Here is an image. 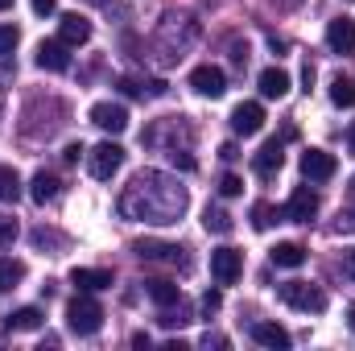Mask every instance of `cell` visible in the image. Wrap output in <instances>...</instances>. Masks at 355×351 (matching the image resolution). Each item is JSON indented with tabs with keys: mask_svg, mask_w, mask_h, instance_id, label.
I'll use <instances>...</instances> for the list:
<instances>
[{
	"mask_svg": "<svg viewBox=\"0 0 355 351\" xmlns=\"http://www.w3.org/2000/svg\"><path fill=\"white\" fill-rule=\"evenodd\" d=\"M186 207H190L186 186L162 170H141L128 182V190L120 194V215L141 219V223H157V228L178 223L186 215Z\"/></svg>",
	"mask_w": 355,
	"mask_h": 351,
	"instance_id": "1",
	"label": "cell"
},
{
	"mask_svg": "<svg viewBox=\"0 0 355 351\" xmlns=\"http://www.w3.org/2000/svg\"><path fill=\"white\" fill-rule=\"evenodd\" d=\"M277 298L297 314H322L327 310V293L310 281H285V285H277Z\"/></svg>",
	"mask_w": 355,
	"mask_h": 351,
	"instance_id": "2",
	"label": "cell"
},
{
	"mask_svg": "<svg viewBox=\"0 0 355 351\" xmlns=\"http://www.w3.org/2000/svg\"><path fill=\"white\" fill-rule=\"evenodd\" d=\"M67 327H71L75 335H95V331L103 327V306L79 289V298L67 306Z\"/></svg>",
	"mask_w": 355,
	"mask_h": 351,
	"instance_id": "3",
	"label": "cell"
},
{
	"mask_svg": "<svg viewBox=\"0 0 355 351\" xmlns=\"http://www.w3.org/2000/svg\"><path fill=\"white\" fill-rule=\"evenodd\" d=\"M137 257H141V261H149V264H174V268H190L186 248L166 244V240H141V244H137Z\"/></svg>",
	"mask_w": 355,
	"mask_h": 351,
	"instance_id": "4",
	"label": "cell"
},
{
	"mask_svg": "<svg viewBox=\"0 0 355 351\" xmlns=\"http://www.w3.org/2000/svg\"><path fill=\"white\" fill-rule=\"evenodd\" d=\"M87 166H91V178L107 182V178L124 166V149H120L116 141H103V145H95V149L87 153Z\"/></svg>",
	"mask_w": 355,
	"mask_h": 351,
	"instance_id": "5",
	"label": "cell"
},
{
	"mask_svg": "<svg viewBox=\"0 0 355 351\" xmlns=\"http://www.w3.org/2000/svg\"><path fill=\"white\" fill-rule=\"evenodd\" d=\"M240 273H244V252L240 248H215L211 252V277L219 285H236Z\"/></svg>",
	"mask_w": 355,
	"mask_h": 351,
	"instance_id": "6",
	"label": "cell"
},
{
	"mask_svg": "<svg viewBox=\"0 0 355 351\" xmlns=\"http://www.w3.org/2000/svg\"><path fill=\"white\" fill-rule=\"evenodd\" d=\"M289 223H314V215H318V194L310 190V186H297L293 194H289V203H285V211H281Z\"/></svg>",
	"mask_w": 355,
	"mask_h": 351,
	"instance_id": "7",
	"label": "cell"
},
{
	"mask_svg": "<svg viewBox=\"0 0 355 351\" xmlns=\"http://www.w3.org/2000/svg\"><path fill=\"white\" fill-rule=\"evenodd\" d=\"M302 174L310 178V182H331V178L339 174V162L327 149H306L302 153Z\"/></svg>",
	"mask_w": 355,
	"mask_h": 351,
	"instance_id": "8",
	"label": "cell"
},
{
	"mask_svg": "<svg viewBox=\"0 0 355 351\" xmlns=\"http://www.w3.org/2000/svg\"><path fill=\"white\" fill-rule=\"evenodd\" d=\"M190 87L198 91V95H207V99H219V95L227 91V75L207 62V67H194V71H190Z\"/></svg>",
	"mask_w": 355,
	"mask_h": 351,
	"instance_id": "9",
	"label": "cell"
},
{
	"mask_svg": "<svg viewBox=\"0 0 355 351\" xmlns=\"http://www.w3.org/2000/svg\"><path fill=\"white\" fill-rule=\"evenodd\" d=\"M265 128V108L257 103V99H248V103H240L236 112H232V132H240V137H257Z\"/></svg>",
	"mask_w": 355,
	"mask_h": 351,
	"instance_id": "10",
	"label": "cell"
},
{
	"mask_svg": "<svg viewBox=\"0 0 355 351\" xmlns=\"http://www.w3.org/2000/svg\"><path fill=\"white\" fill-rule=\"evenodd\" d=\"M58 42H67V46H87L91 42V21L79 17V12H62V17H58Z\"/></svg>",
	"mask_w": 355,
	"mask_h": 351,
	"instance_id": "11",
	"label": "cell"
},
{
	"mask_svg": "<svg viewBox=\"0 0 355 351\" xmlns=\"http://www.w3.org/2000/svg\"><path fill=\"white\" fill-rule=\"evenodd\" d=\"M91 124L103 128V132H124V128H128V112H124L120 103H107V99H103V103L91 108Z\"/></svg>",
	"mask_w": 355,
	"mask_h": 351,
	"instance_id": "12",
	"label": "cell"
},
{
	"mask_svg": "<svg viewBox=\"0 0 355 351\" xmlns=\"http://www.w3.org/2000/svg\"><path fill=\"white\" fill-rule=\"evenodd\" d=\"M327 46L335 54H355V21L352 17H335L327 25Z\"/></svg>",
	"mask_w": 355,
	"mask_h": 351,
	"instance_id": "13",
	"label": "cell"
},
{
	"mask_svg": "<svg viewBox=\"0 0 355 351\" xmlns=\"http://www.w3.org/2000/svg\"><path fill=\"white\" fill-rule=\"evenodd\" d=\"M67 50H71L67 42H42V46H37V67H42V71H54V75L71 71V54H67Z\"/></svg>",
	"mask_w": 355,
	"mask_h": 351,
	"instance_id": "14",
	"label": "cell"
},
{
	"mask_svg": "<svg viewBox=\"0 0 355 351\" xmlns=\"http://www.w3.org/2000/svg\"><path fill=\"white\" fill-rule=\"evenodd\" d=\"M281 166H285V145H281V141H265L261 153L252 157V170H257L261 178H272Z\"/></svg>",
	"mask_w": 355,
	"mask_h": 351,
	"instance_id": "15",
	"label": "cell"
},
{
	"mask_svg": "<svg viewBox=\"0 0 355 351\" xmlns=\"http://www.w3.org/2000/svg\"><path fill=\"white\" fill-rule=\"evenodd\" d=\"M116 87L124 91V95H132V99H162L166 95V83L162 79H132V75H124Z\"/></svg>",
	"mask_w": 355,
	"mask_h": 351,
	"instance_id": "16",
	"label": "cell"
},
{
	"mask_svg": "<svg viewBox=\"0 0 355 351\" xmlns=\"http://www.w3.org/2000/svg\"><path fill=\"white\" fill-rule=\"evenodd\" d=\"M252 339H257L261 348H272V351L289 348V331L277 327V323H252Z\"/></svg>",
	"mask_w": 355,
	"mask_h": 351,
	"instance_id": "17",
	"label": "cell"
},
{
	"mask_svg": "<svg viewBox=\"0 0 355 351\" xmlns=\"http://www.w3.org/2000/svg\"><path fill=\"white\" fill-rule=\"evenodd\" d=\"M71 285H79L83 293L112 289V273H107V268H75V273H71Z\"/></svg>",
	"mask_w": 355,
	"mask_h": 351,
	"instance_id": "18",
	"label": "cell"
},
{
	"mask_svg": "<svg viewBox=\"0 0 355 351\" xmlns=\"http://www.w3.org/2000/svg\"><path fill=\"white\" fill-rule=\"evenodd\" d=\"M261 95L265 99H285L289 95V75L281 67H265L261 71Z\"/></svg>",
	"mask_w": 355,
	"mask_h": 351,
	"instance_id": "19",
	"label": "cell"
},
{
	"mask_svg": "<svg viewBox=\"0 0 355 351\" xmlns=\"http://www.w3.org/2000/svg\"><path fill=\"white\" fill-rule=\"evenodd\" d=\"M145 293L157 302V310H162V306H174V302H182V285L166 281V277H153V281H145Z\"/></svg>",
	"mask_w": 355,
	"mask_h": 351,
	"instance_id": "20",
	"label": "cell"
},
{
	"mask_svg": "<svg viewBox=\"0 0 355 351\" xmlns=\"http://www.w3.org/2000/svg\"><path fill=\"white\" fill-rule=\"evenodd\" d=\"M268 257H272V264H277V268H302L310 252H306L302 244H293V240H285V244H277V248H272Z\"/></svg>",
	"mask_w": 355,
	"mask_h": 351,
	"instance_id": "21",
	"label": "cell"
},
{
	"mask_svg": "<svg viewBox=\"0 0 355 351\" xmlns=\"http://www.w3.org/2000/svg\"><path fill=\"white\" fill-rule=\"evenodd\" d=\"M42 318H46V314H42L37 306H21V310H12V314L4 318V327H8V331H37Z\"/></svg>",
	"mask_w": 355,
	"mask_h": 351,
	"instance_id": "22",
	"label": "cell"
},
{
	"mask_svg": "<svg viewBox=\"0 0 355 351\" xmlns=\"http://www.w3.org/2000/svg\"><path fill=\"white\" fill-rule=\"evenodd\" d=\"M25 281V261H12V257H0V293L17 289Z\"/></svg>",
	"mask_w": 355,
	"mask_h": 351,
	"instance_id": "23",
	"label": "cell"
},
{
	"mask_svg": "<svg viewBox=\"0 0 355 351\" xmlns=\"http://www.w3.org/2000/svg\"><path fill=\"white\" fill-rule=\"evenodd\" d=\"M29 194H33V203H50V198H58V178L54 174H33V182H29Z\"/></svg>",
	"mask_w": 355,
	"mask_h": 351,
	"instance_id": "24",
	"label": "cell"
},
{
	"mask_svg": "<svg viewBox=\"0 0 355 351\" xmlns=\"http://www.w3.org/2000/svg\"><path fill=\"white\" fill-rule=\"evenodd\" d=\"M202 228H207V232H215V236H227L236 223H232V215H227L223 207H207V211H202Z\"/></svg>",
	"mask_w": 355,
	"mask_h": 351,
	"instance_id": "25",
	"label": "cell"
},
{
	"mask_svg": "<svg viewBox=\"0 0 355 351\" xmlns=\"http://www.w3.org/2000/svg\"><path fill=\"white\" fill-rule=\"evenodd\" d=\"M17 194H21V178L12 166H0V203H17Z\"/></svg>",
	"mask_w": 355,
	"mask_h": 351,
	"instance_id": "26",
	"label": "cell"
},
{
	"mask_svg": "<svg viewBox=\"0 0 355 351\" xmlns=\"http://www.w3.org/2000/svg\"><path fill=\"white\" fill-rule=\"evenodd\" d=\"M331 99H335L339 108H355V83H352V79H343V75H339V79L331 83Z\"/></svg>",
	"mask_w": 355,
	"mask_h": 351,
	"instance_id": "27",
	"label": "cell"
},
{
	"mask_svg": "<svg viewBox=\"0 0 355 351\" xmlns=\"http://www.w3.org/2000/svg\"><path fill=\"white\" fill-rule=\"evenodd\" d=\"M157 323H162V327H186V323H190V310H186L182 302H174V306H162Z\"/></svg>",
	"mask_w": 355,
	"mask_h": 351,
	"instance_id": "28",
	"label": "cell"
},
{
	"mask_svg": "<svg viewBox=\"0 0 355 351\" xmlns=\"http://www.w3.org/2000/svg\"><path fill=\"white\" fill-rule=\"evenodd\" d=\"M277 219H281L277 207H268V203H257V207H252V228H257V232H268Z\"/></svg>",
	"mask_w": 355,
	"mask_h": 351,
	"instance_id": "29",
	"label": "cell"
},
{
	"mask_svg": "<svg viewBox=\"0 0 355 351\" xmlns=\"http://www.w3.org/2000/svg\"><path fill=\"white\" fill-rule=\"evenodd\" d=\"M335 232H339V236H355V203H352V207H339Z\"/></svg>",
	"mask_w": 355,
	"mask_h": 351,
	"instance_id": "30",
	"label": "cell"
},
{
	"mask_svg": "<svg viewBox=\"0 0 355 351\" xmlns=\"http://www.w3.org/2000/svg\"><path fill=\"white\" fill-rule=\"evenodd\" d=\"M33 244H37V248H62L67 240H62L58 232H50V228H37V232H33Z\"/></svg>",
	"mask_w": 355,
	"mask_h": 351,
	"instance_id": "31",
	"label": "cell"
},
{
	"mask_svg": "<svg viewBox=\"0 0 355 351\" xmlns=\"http://www.w3.org/2000/svg\"><path fill=\"white\" fill-rule=\"evenodd\" d=\"M219 194H223V198H236V194H244V178L223 174V178H219Z\"/></svg>",
	"mask_w": 355,
	"mask_h": 351,
	"instance_id": "32",
	"label": "cell"
},
{
	"mask_svg": "<svg viewBox=\"0 0 355 351\" xmlns=\"http://www.w3.org/2000/svg\"><path fill=\"white\" fill-rule=\"evenodd\" d=\"M170 166H174V170H182V174H190V170H194V157H190V153H186V149H170Z\"/></svg>",
	"mask_w": 355,
	"mask_h": 351,
	"instance_id": "33",
	"label": "cell"
},
{
	"mask_svg": "<svg viewBox=\"0 0 355 351\" xmlns=\"http://www.w3.org/2000/svg\"><path fill=\"white\" fill-rule=\"evenodd\" d=\"M21 236V228H17V219L12 215H0V244H12Z\"/></svg>",
	"mask_w": 355,
	"mask_h": 351,
	"instance_id": "34",
	"label": "cell"
},
{
	"mask_svg": "<svg viewBox=\"0 0 355 351\" xmlns=\"http://www.w3.org/2000/svg\"><path fill=\"white\" fill-rule=\"evenodd\" d=\"M17 25H0V54H12V46H17Z\"/></svg>",
	"mask_w": 355,
	"mask_h": 351,
	"instance_id": "35",
	"label": "cell"
},
{
	"mask_svg": "<svg viewBox=\"0 0 355 351\" xmlns=\"http://www.w3.org/2000/svg\"><path fill=\"white\" fill-rule=\"evenodd\" d=\"M219 306H223V298H219V289H207V293H202V310H207V314H215Z\"/></svg>",
	"mask_w": 355,
	"mask_h": 351,
	"instance_id": "36",
	"label": "cell"
},
{
	"mask_svg": "<svg viewBox=\"0 0 355 351\" xmlns=\"http://www.w3.org/2000/svg\"><path fill=\"white\" fill-rule=\"evenodd\" d=\"M33 12L37 17H54L58 12V0H33Z\"/></svg>",
	"mask_w": 355,
	"mask_h": 351,
	"instance_id": "37",
	"label": "cell"
},
{
	"mask_svg": "<svg viewBox=\"0 0 355 351\" xmlns=\"http://www.w3.org/2000/svg\"><path fill=\"white\" fill-rule=\"evenodd\" d=\"M79 153H83V145H67V153H62V162H67V166H75V162H79Z\"/></svg>",
	"mask_w": 355,
	"mask_h": 351,
	"instance_id": "38",
	"label": "cell"
},
{
	"mask_svg": "<svg viewBox=\"0 0 355 351\" xmlns=\"http://www.w3.org/2000/svg\"><path fill=\"white\" fill-rule=\"evenodd\" d=\"M302 83H306L302 91H310V87H314V62H306V67H302Z\"/></svg>",
	"mask_w": 355,
	"mask_h": 351,
	"instance_id": "39",
	"label": "cell"
},
{
	"mask_svg": "<svg viewBox=\"0 0 355 351\" xmlns=\"http://www.w3.org/2000/svg\"><path fill=\"white\" fill-rule=\"evenodd\" d=\"M343 273H347V277L355 281V248L347 252V257H343Z\"/></svg>",
	"mask_w": 355,
	"mask_h": 351,
	"instance_id": "40",
	"label": "cell"
},
{
	"mask_svg": "<svg viewBox=\"0 0 355 351\" xmlns=\"http://www.w3.org/2000/svg\"><path fill=\"white\" fill-rule=\"evenodd\" d=\"M219 157H223V162H236V157H240V149H236V145H223V149H219Z\"/></svg>",
	"mask_w": 355,
	"mask_h": 351,
	"instance_id": "41",
	"label": "cell"
},
{
	"mask_svg": "<svg viewBox=\"0 0 355 351\" xmlns=\"http://www.w3.org/2000/svg\"><path fill=\"white\" fill-rule=\"evenodd\" d=\"M347 149H352V153H355V124H352V128H347Z\"/></svg>",
	"mask_w": 355,
	"mask_h": 351,
	"instance_id": "42",
	"label": "cell"
},
{
	"mask_svg": "<svg viewBox=\"0 0 355 351\" xmlns=\"http://www.w3.org/2000/svg\"><path fill=\"white\" fill-rule=\"evenodd\" d=\"M347 203H355V178H352V190H347Z\"/></svg>",
	"mask_w": 355,
	"mask_h": 351,
	"instance_id": "43",
	"label": "cell"
},
{
	"mask_svg": "<svg viewBox=\"0 0 355 351\" xmlns=\"http://www.w3.org/2000/svg\"><path fill=\"white\" fill-rule=\"evenodd\" d=\"M347 323H352V331H355V306H352V314H347Z\"/></svg>",
	"mask_w": 355,
	"mask_h": 351,
	"instance_id": "44",
	"label": "cell"
},
{
	"mask_svg": "<svg viewBox=\"0 0 355 351\" xmlns=\"http://www.w3.org/2000/svg\"><path fill=\"white\" fill-rule=\"evenodd\" d=\"M4 8H12V0H0V12H4Z\"/></svg>",
	"mask_w": 355,
	"mask_h": 351,
	"instance_id": "45",
	"label": "cell"
},
{
	"mask_svg": "<svg viewBox=\"0 0 355 351\" xmlns=\"http://www.w3.org/2000/svg\"><path fill=\"white\" fill-rule=\"evenodd\" d=\"M87 4H107V0H87Z\"/></svg>",
	"mask_w": 355,
	"mask_h": 351,
	"instance_id": "46",
	"label": "cell"
}]
</instances>
